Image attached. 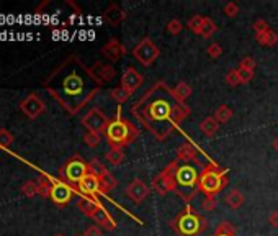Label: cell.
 I'll return each instance as SVG.
<instances>
[{
    "instance_id": "obj_1",
    "label": "cell",
    "mask_w": 278,
    "mask_h": 236,
    "mask_svg": "<svg viewBox=\"0 0 278 236\" xmlns=\"http://www.w3.org/2000/svg\"><path fill=\"white\" fill-rule=\"evenodd\" d=\"M43 87L51 94L67 113L77 115L102 86L77 54H71L48 75Z\"/></svg>"
},
{
    "instance_id": "obj_2",
    "label": "cell",
    "mask_w": 278,
    "mask_h": 236,
    "mask_svg": "<svg viewBox=\"0 0 278 236\" xmlns=\"http://www.w3.org/2000/svg\"><path fill=\"white\" fill-rule=\"evenodd\" d=\"M175 105L177 100L168 84L157 81L131 107V115L157 141H165L168 134L177 130L172 122Z\"/></svg>"
},
{
    "instance_id": "obj_3",
    "label": "cell",
    "mask_w": 278,
    "mask_h": 236,
    "mask_svg": "<svg viewBox=\"0 0 278 236\" xmlns=\"http://www.w3.org/2000/svg\"><path fill=\"white\" fill-rule=\"evenodd\" d=\"M203 169V164L198 163H179L175 167V193L180 200L188 205L200 192V174Z\"/></svg>"
},
{
    "instance_id": "obj_4",
    "label": "cell",
    "mask_w": 278,
    "mask_h": 236,
    "mask_svg": "<svg viewBox=\"0 0 278 236\" xmlns=\"http://www.w3.org/2000/svg\"><path fill=\"white\" fill-rule=\"evenodd\" d=\"M105 138L106 143L110 145V148H126L133 145L134 141L139 136V128L133 122H130L128 118L123 116V108L121 105H118L115 118H110L105 130Z\"/></svg>"
},
{
    "instance_id": "obj_5",
    "label": "cell",
    "mask_w": 278,
    "mask_h": 236,
    "mask_svg": "<svg viewBox=\"0 0 278 236\" xmlns=\"http://www.w3.org/2000/svg\"><path fill=\"white\" fill-rule=\"evenodd\" d=\"M170 228L177 236H201L208 228V220L188 204L170 222Z\"/></svg>"
},
{
    "instance_id": "obj_6",
    "label": "cell",
    "mask_w": 278,
    "mask_h": 236,
    "mask_svg": "<svg viewBox=\"0 0 278 236\" xmlns=\"http://www.w3.org/2000/svg\"><path fill=\"white\" fill-rule=\"evenodd\" d=\"M227 184H229V179H227L226 167H221L213 161L203 166L200 174V192H203L206 197H216L221 190H224Z\"/></svg>"
},
{
    "instance_id": "obj_7",
    "label": "cell",
    "mask_w": 278,
    "mask_h": 236,
    "mask_svg": "<svg viewBox=\"0 0 278 236\" xmlns=\"http://www.w3.org/2000/svg\"><path fill=\"white\" fill-rule=\"evenodd\" d=\"M59 174H61V179L69 182L74 187H77L80 181L89 174V163L83 161L79 154H74L69 161L59 169Z\"/></svg>"
},
{
    "instance_id": "obj_8",
    "label": "cell",
    "mask_w": 278,
    "mask_h": 236,
    "mask_svg": "<svg viewBox=\"0 0 278 236\" xmlns=\"http://www.w3.org/2000/svg\"><path fill=\"white\" fill-rule=\"evenodd\" d=\"M179 166V161L174 159L172 163H168L164 169L159 172L153 179V189L159 193V195H167V193L175 192V167Z\"/></svg>"
},
{
    "instance_id": "obj_9",
    "label": "cell",
    "mask_w": 278,
    "mask_h": 236,
    "mask_svg": "<svg viewBox=\"0 0 278 236\" xmlns=\"http://www.w3.org/2000/svg\"><path fill=\"white\" fill-rule=\"evenodd\" d=\"M133 56L136 57L144 67H149V66L154 64V61L159 56H161V49L154 45L153 40L146 36V38H142L136 46H134Z\"/></svg>"
},
{
    "instance_id": "obj_10",
    "label": "cell",
    "mask_w": 278,
    "mask_h": 236,
    "mask_svg": "<svg viewBox=\"0 0 278 236\" xmlns=\"http://www.w3.org/2000/svg\"><path fill=\"white\" fill-rule=\"evenodd\" d=\"M108 123H110V118L100 110L98 107L90 108V110L82 116V125L85 126L87 131H92V133H98V134L105 133Z\"/></svg>"
},
{
    "instance_id": "obj_11",
    "label": "cell",
    "mask_w": 278,
    "mask_h": 236,
    "mask_svg": "<svg viewBox=\"0 0 278 236\" xmlns=\"http://www.w3.org/2000/svg\"><path fill=\"white\" fill-rule=\"evenodd\" d=\"M77 192L74 185H71L69 182H66L64 179H54L53 187H51V193H49V199H51L56 205L64 207L71 202V199L74 197V193Z\"/></svg>"
},
{
    "instance_id": "obj_12",
    "label": "cell",
    "mask_w": 278,
    "mask_h": 236,
    "mask_svg": "<svg viewBox=\"0 0 278 236\" xmlns=\"http://www.w3.org/2000/svg\"><path fill=\"white\" fill-rule=\"evenodd\" d=\"M124 193H126V197H128L133 204H142L147 197H149V193H151V189H149V185L139 179V177H134V179L126 185V189H124Z\"/></svg>"
},
{
    "instance_id": "obj_13",
    "label": "cell",
    "mask_w": 278,
    "mask_h": 236,
    "mask_svg": "<svg viewBox=\"0 0 278 236\" xmlns=\"http://www.w3.org/2000/svg\"><path fill=\"white\" fill-rule=\"evenodd\" d=\"M82 197H90L98 200V195H102V185H100V179L94 174H87L83 179L80 181V184L75 187Z\"/></svg>"
},
{
    "instance_id": "obj_14",
    "label": "cell",
    "mask_w": 278,
    "mask_h": 236,
    "mask_svg": "<svg viewBox=\"0 0 278 236\" xmlns=\"http://www.w3.org/2000/svg\"><path fill=\"white\" fill-rule=\"evenodd\" d=\"M20 110L27 115L30 120H35L41 113L46 110V105L38 94H30L27 99L20 104Z\"/></svg>"
},
{
    "instance_id": "obj_15",
    "label": "cell",
    "mask_w": 278,
    "mask_h": 236,
    "mask_svg": "<svg viewBox=\"0 0 278 236\" xmlns=\"http://www.w3.org/2000/svg\"><path fill=\"white\" fill-rule=\"evenodd\" d=\"M142 82H144V77H142L141 72H138L133 66L126 67V71L121 75V87L128 92V94L133 95L134 92L142 86Z\"/></svg>"
},
{
    "instance_id": "obj_16",
    "label": "cell",
    "mask_w": 278,
    "mask_h": 236,
    "mask_svg": "<svg viewBox=\"0 0 278 236\" xmlns=\"http://www.w3.org/2000/svg\"><path fill=\"white\" fill-rule=\"evenodd\" d=\"M102 54L108 59V61L116 63L126 54V48L118 38H110L106 43L102 46Z\"/></svg>"
},
{
    "instance_id": "obj_17",
    "label": "cell",
    "mask_w": 278,
    "mask_h": 236,
    "mask_svg": "<svg viewBox=\"0 0 278 236\" xmlns=\"http://www.w3.org/2000/svg\"><path fill=\"white\" fill-rule=\"evenodd\" d=\"M90 71H92V74H94V77L97 79V82L100 84V86H103V84L113 81L115 75H116L115 67L110 66V64H106V63H102V61H97L94 66L90 67Z\"/></svg>"
},
{
    "instance_id": "obj_18",
    "label": "cell",
    "mask_w": 278,
    "mask_h": 236,
    "mask_svg": "<svg viewBox=\"0 0 278 236\" xmlns=\"http://www.w3.org/2000/svg\"><path fill=\"white\" fill-rule=\"evenodd\" d=\"M92 220H94L100 228H105L106 231H113L116 228V222H115V218L110 215V212L102 205H98L97 210L94 212V215L90 217Z\"/></svg>"
},
{
    "instance_id": "obj_19",
    "label": "cell",
    "mask_w": 278,
    "mask_h": 236,
    "mask_svg": "<svg viewBox=\"0 0 278 236\" xmlns=\"http://www.w3.org/2000/svg\"><path fill=\"white\" fill-rule=\"evenodd\" d=\"M177 154V161L179 163H198V149L193 146V143L185 141L182 145L177 148L175 151Z\"/></svg>"
},
{
    "instance_id": "obj_20",
    "label": "cell",
    "mask_w": 278,
    "mask_h": 236,
    "mask_svg": "<svg viewBox=\"0 0 278 236\" xmlns=\"http://www.w3.org/2000/svg\"><path fill=\"white\" fill-rule=\"evenodd\" d=\"M103 18L110 27H118V25L126 20V12L118 4H110L105 8Z\"/></svg>"
},
{
    "instance_id": "obj_21",
    "label": "cell",
    "mask_w": 278,
    "mask_h": 236,
    "mask_svg": "<svg viewBox=\"0 0 278 236\" xmlns=\"http://www.w3.org/2000/svg\"><path fill=\"white\" fill-rule=\"evenodd\" d=\"M220 122L215 116H205L200 123V131L205 134L206 138H213L215 134L220 131Z\"/></svg>"
},
{
    "instance_id": "obj_22",
    "label": "cell",
    "mask_w": 278,
    "mask_h": 236,
    "mask_svg": "<svg viewBox=\"0 0 278 236\" xmlns=\"http://www.w3.org/2000/svg\"><path fill=\"white\" fill-rule=\"evenodd\" d=\"M172 94H174V99L177 100V104H185L187 100L191 97L193 94V89L188 86L187 82H179L177 86L172 89Z\"/></svg>"
},
{
    "instance_id": "obj_23",
    "label": "cell",
    "mask_w": 278,
    "mask_h": 236,
    "mask_svg": "<svg viewBox=\"0 0 278 236\" xmlns=\"http://www.w3.org/2000/svg\"><path fill=\"white\" fill-rule=\"evenodd\" d=\"M190 113H191V108L187 104H177L172 112V122L175 125V128H179V126L190 116Z\"/></svg>"
},
{
    "instance_id": "obj_24",
    "label": "cell",
    "mask_w": 278,
    "mask_h": 236,
    "mask_svg": "<svg viewBox=\"0 0 278 236\" xmlns=\"http://www.w3.org/2000/svg\"><path fill=\"white\" fill-rule=\"evenodd\" d=\"M255 41L260 46H265V48H273L278 43V33L273 31L272 28L265 30L264 33H259L255 35Z\"/></svg>"
},
{
    "instance_id": "obj_25",
    "label": "cell",
    "mask_w": 278,
    "mask_h": 236,
    "mask_svg": "<svg viewBox=\"0 0 278 236\" xmlns=\"http://www.w3.org/2000/svg\"><path fill=\"white\" fill-rule=\"evenodd\" d=\"M98 205H102V202L95 200V199H90V197H80L79 202H77V208L80 210L83 215H87V217L94 215V212L97 210Z\"/></svg>"
},
{
    "instance_id": "obj_26",
    "label": "cell",
    "mask_w": 278,
    "mask_h": 236,
    "mask_svg": "<svg viewBox=\"0 0 278 236\" xmlns=\"http://www.w3.org/2000/svg\"><path fill=\"white\" fill-rule=\"evenodd\" d=\"M224 202L226 205L232 208V210H238L244 205V202H246V197H244V193L238 189H232L231 192H227V195L224 197Z\"/></svg>"
},
{
    "instance_id": "obj_27",
    "label": "cell",
    "mask_w": 278,
    "mask_h": 236,
    "mask_svg": "<svg viewBox=\"0 0 278 236\" xmlns=\"http://www.w3.org/2000/svg\"><path fill=\"white\" fill-rule=\"evenodd\" d=\"M36 182H38V187H39V193H38V195H41L43 199H48L49 193H51V187H53L54 177L48 175V174H39Z\"/></svg>"
},
{
    "instance_id": "obj_28",
    "label": "cell",
    "mask_w": 278,
    "mask_h": 236,
    "mask_svg": "<svg viewBox=\"0 0 278 236\" xmlns=\"http://www.w3.org/2000/svg\"><path fill=\"white\" fill-rule=\"evenodd\" d=\"M98 179H100V185H102V195H108V193H110L118 185V181L112 175L110 171H106L102 175H98Z\"/></svg>"
},
{
    "instance_id": "obj_29",
    "label": "cell",
    "mask_w": 278,
    "mask_h": 236,
    "mask_svg": "<svg viewBox=\"0 0 278 236\" xmlns=\"http://www.w3.org/2000/svg\"><path fill=\"white\" fill-rule=\"evenodd\" d=\"M211 236H238V233H236V228L231 222L223 220L218 223V226L215 228V233Z\"/></svg>"
},
{
    "instance_id": "obj_30",
    "label": "cell",
    "mask_w": 278,
    "mask_h": 236,
    "mask_svg": "<svg viewBox=\"0 0 278 236\" xmlns=\"http://www.w3.org/2000/svg\"><path fill=\"white\" fill-rule=\"evenodd\" d=\"M218 31V27H216V23L209 18V16H205L203 18V23H201V28H200V33L198 35L201 38H211L215 33Z\"/></svg>"
},
{
    "instance_id": "obj_31",
    "label": "cell",
    "mask_w": 278,
    "mask_h": 236,
    "mask_svg": "<svg viewBox=\"0 0 278 236\" xmlns=\"http://www.w3.org/2000/svg\"><path fill=\"white\" fill-rule=\"evenodd\" d=\"M105 158H106V161L110 163V164L120 166L124 161L126 154H124V151L120 149V148H110V151H108V153L105 154Z\"/></svg>"
},
{
    "instance_id": "obj_32",
    "label": "cell",
    "mask_w": 278,
    "mask_h": 236,
    "mask_svg": "<svg viewBox=\"0 0 278 236\" xmlns=\"http://www.w3.org/2000/svg\"><path fill=\"white\" fill-rule=\"evenodd\" d=\"M232 115H234V112L231 110L229 107H227V105H220V107L216 108V112H215L213 116H215L220 123H227V122H229L231 118H232Z\"/></svg>"
},
{
    "instance_id": "obj_33",
    "label": "cell",
    "mask_w": 278,
    "mask_h": 236,
    "mask_svg": "<svg viewBox=\"0 0 278 236\" xmlns=\"http://www.w3.org/2000/svg\"><path fill=\"white\" fill-rule=\"evenodd\" d=\"M110 95H112V99L115 100V102L118 104V105H123L126 100H128L130 97H131V94H128L121 86H118V87H115V89H112L110 90Z\"/></svg>"
},
{
    "instance_id": "obj_34",
    "label": "cell",
    "mask_w": 278,
    "mask_h": 236,
    "mask_svg": "<svg viewBox=\"0 0 278 236\" xmlns=\"http://www.w3.org/2000/svg\"><path fill=\"white\" fill-rule=\"evenodd\" d=\"M83 143H85L89 148H97L100 143H102V134L87 131L85 134H83Z\"/></svg>"
},
{
    "instance_id": "obj_35",
    "label": "cell",
    "mask_w": 278,
    "mask_h": 236,
    "mask_svg": "<svg viewBox=\"0 0 278 236\" xmlns=\"http://www.w3.org/2000/svg\"><path fill=\"white\" fill-rule=\"evenodd\" d=\"M22 193L27 197H35L36 193H39V187H38V182L36 181H28L23 184L22 187Z\"/></svg>"
},
{
    "instance_id": "obj_36",
    "label": "cell",
    "mask_w": 278,
    "mask_h": 236,
    "mask_svg": "<svg viewBox=\"0 0 278 236\" xmlns=\"http://www.w3.org/2000/svg\"><path fill=\"white\" fill-rule=\"evenodd\" d=\"M203 18H205V16H201V15H193L191 18L187 22V28H188L191 33L198 35L200 28H201V23H203Z\"/></svg>"
},
{
    "instance_id": "obj_37",
    "label": "cell",
    "mask_w": 278,
    "mask_h": 236,
    "mask_svg": "<svg viewBox=\"0 0 278 236\" xmlns=\"http://www.w3.org/2000/svg\"><path fill=\"white\" fill-rule=\"evenodd\" d=\"M226 82H227V86H231V87L241 86V77H239L238 67H234V69L227 71V74H226Z\"/></svg>"
},
{
    "instance_id": "obj_38",
    "label": "cell",
    "mask_w": 278,
    "mask_h": 236,
    "mask_svg": "<svg viewBox=\"0 0 278 236\" xmlns=\"http://www.w3.org/2000/svg\"><path fill=\"white\" fill-rule=\"evenodd\" d=\"M182 30H183V23L180 20L174 18V20H170L167 23V33H168V35L177 36V35H180Z\"/></svg>"
},
{
    "instance_id": "obj_39",
    "label": "cell",
    "mask_w": 278,
    "mask_h": 236,
    "mask_svg": "<svg viewBox=\"0 0 278 236\" xmlns=\"http://www.w3.org/2000/svg\"><path fill=\"white\" fill-rule=\"evenodd\" d=\"M12 143H13V134L5 128L0 130V148L8 149L12 146Z\"/></svg>"
},
{
    "instance_id": "obj_40",
    "label": "cell",
    "mask_w": 278,
    "mask_h": 236,
    "mask_svg": "<svg viewBox=\"0 0 278 236\" xmlns=\"http://www.w3.org/2000/svg\"><path fill=\"white\" fill-rule=\"evenodd\" d=\"M239 12H241V8H239V5L236 4V2H227L223 7V13L226 16H229V18H236V16L239 15Z\"/></svg>"
},
{
    "instance_id": "obj_41",
    "label": "cell",
    "mask_w": 278,
    "mask_h": 236,
    "mask_svg": "<svg viewBox=\"0 0 278 236\" xmlns=\"http://www.w3.org/2000/svg\"><path fill=\"white\" fill-rule=\"evenodd\" d=\"M216 207H218V199L216 197L208 195V197H205L203 202H201V208L206 210V212H213V210H216Z\"/></svg>"
},
{
    "instance_id": "obj_42",
    "label": "cell",
    "mask_w": 278,
    "mask_h": 236,
    "mask_svg": "<svg viewBox=\"0 0 278 236\" xmlns=\"http://www.w3.org/2000/svg\"><path fill=\"white\" fill-rule=\"evenodd\" d=\"M206 53H208V56L211 57V59H218L223 54V48H221L220 43H211L206 48Z\"/></svg>"
},
{
    "instance_id": "obj_43",
    "label": "cell",
    "mask_w": 278,
    "mask_h": 236,
    "mask_svg": "<svg viewBox=\"0 0 278 236\" xmlns=\"http://www.w3.org/2000/svg\"><path fill=\"white\" fill-rule=\"evenodd\" d=\"M255 59L254 57H250V56H246V57H242L241 59V63H239V67L241 69H247V71H255Z\"/></svg>"
},
{
    "instance_id": "obj_44",
    "label": "cell",
    "mask_w": 278,
    "mask_h": 236,
    "mask_svg": "<svg viewBox=\"0 0 278 236\" xmlns=\"http://www.w3.org/2000/svg\"><path fill=\"white\" fill-rule=\"evenodd\" d=\"M238 72H239V77H241V84H249L255 75V71L241 69V67H238Z\"/></svg>"
},
{
    "instance_id": "obj_45",
    "label": "cell",
    "mask_w": 278,
    "mask_h": 236,
    "mask_svg": "<svg viewBox=\"0 0 278 236\" xmlns=\"http://www.w3.org/2000/svg\"><path fill=\"white\" fill-rule=\"evenodd\" d=\"M252 28H254L255 35H259V33H264L265 30H268L270 27H268V23L264 18H257L254 23H252Z\"/></svg>"
},
{
    "instance_id": "obj_46",
    "label": "cell",
    "mask_w": 278,
    "mask_h": 236,
    "mask_svg": "<svg viewBox=\"0 0 278 236\" xmlns=\"http://www.w3.org/2000/svg\"><path fill=\"white\" fill-rule=\"evenodd\" d=\"M83 236H103V233L98 225H90L85 230V233H83Z\"/></svg>"
},
{
    "instance_id": "obj_47",
    "label": "cell",
    "mask_w": 278,
    "mask_h": 236,
    "mask_svg": "<svg viewBox=\"0 0 278 236\" xmlns=\"http://www.w3.org/2000/svg\"><path fill=\"white\" fill-rule=\"evenodd\" d=\"M268 223H270L272 228H278V210H273V212L268 215Z\"/></svg>"
},
{
    "instance_id": "obj_48",
    "label": "cell",
    "mask_w": 278,
    "mask_h": 236,
    "mask_svg": "<svg viewBox=\"0 0 278 236\" xmlns=\"http://www.w3.org/2000/svg\"><path fill=\"white\" fill-rule=\"evenodd\" d=\"M272 146H273V149L276 151V153H278V136L273 140V143H272Z\"/></svg>"
},
{
    "instance_id": "obj_49",
    "label": "cell",
    "mask_w": 278,
    "mask_h": 236,
    "mask_svg": "<svg viewBox=\"0 0 278 236\" xmlns=\"http://www.w3.org/2000/svg\"><path fill=\"white\" fill-rule=\"evenodd\" d=\"M54 236H64V234H61V233H59V234H54Z\"/></svg>"
},
{
    "instance_id": "obj_50",
    "label": "cell",
    "mask_w": 278,
    "mask_h": 236,
    "mask_svg": "<svg viewBox=\"0 0 278 236\" xmlns=\"http://www.w3.org/2000/svg\"><path fill=\"white\" fill-rule=\"evenodd\" d=\"M75 236H83V234H75Z\"/></svg>"
},
{
    "instance_id": "obj_51",
    "label": "cell",
    "mask_w": 278,
    "mask_h": 236,
    "mask_svg": "<svg viewBox=\"0 0 278 236\" xmlns=\"http://www.w3.org/2000/svg\"><path fill=\"white\" fill-rule=\"evenodd\" d=\"M276 236H278V234H276Z\"/></svg>"
}]
</instances>
